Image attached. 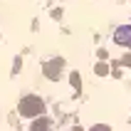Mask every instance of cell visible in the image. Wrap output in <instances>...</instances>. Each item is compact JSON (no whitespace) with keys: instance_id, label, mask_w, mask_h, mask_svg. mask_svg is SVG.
<instances>
[{"instance_id":"cell-4","label":"cell","mask_w":131,"mask_h":131,"mask_svg":"<svg viewBox=\"0 0 131 131\" xmlns=\"http://www.w3.org/2000/svg\"><path fill=\"white\" fill-rule=\"evenodd\" d=\"M30 131H50V121H47V119H35V121H32V126H30Z\"/></svg>"},{"instance_id":"cell-8","label":"cell","mask_w":131,"mask_h":131,"mask_svg":"<svg viewBox=\"0 0 131 131\" xmlns=\"http://www.w3.org/2000/svg\"><path fill=\"white\" fill-rule=\"evenodd\" d=\"M124 64H126V67H131V54H126V57H124Z\"/></svg>"},{"instance_id":"cell-3","label":"cell","mask_w":131,"mask_h":131,"mask_svg":"<svg viewBox=\"0 0 131 131\" xmlns=\"http://www.w3.org/2000/svg\"><path fill=\"white\" fill-rule=\"evenodd\" d=\"M119 45H131V25H124V27H119V32L114 35Z\"/></svg>"},{"instance_id":"cell-5","label":"cell","mask_w":131,"mask_h":131,"mask_svg":"<svg viewBox=\"0 0 131 131\" xmlns=\"http://www.w3.org/2000/svg\"><path fill=\"white\" fill-rule=\"evenodd\" d=\"M69 82H72V87H77V89L82 87V77H79V74H77V72H74L72 77H69Z\"/></svg>"},{"instance_id":"cell-6","label":"cell","mask_w":131,"mask_h":131,"mask_svg":"<svg viewBox=\"0 0 131 131\" xmlns=\"http://www.w3.org/2000/svg\"><path fill=\"white\" fill-rule=\"evenodd\" d=\"M94 72H96V74H106V72H109V67H106V64H96Z\"/></svg>"},{"instance_id":"cell-9","label":"cell","mask_w":131,"mask_h":131,"mask_svg":"<svg viewBox=\"0 0 131 131\" xmlns=\"http://www.w3.org/2000/svg\"><path fill=\"white\" fill-rule=\"evenodd\" d=\"M72 131H82V129H72Z\"/></svg>"},{"instance_id":"cell-7","label":"cell","mask_w":131,"mask_h":131,"mask_svg":"<svg viewBox=\"0 0 131 131\" xmlns=\"http://www.w3.org/2000/svg\"><path fill=\"white\" fill-rule=\"evenodd\" d=\"M92 131H111L106 124H96V126H92Z\"/></svg>"},{"instance_id":"cell-1","label":"cell","mask_w":131,"mask_h":131,"mask_svg":"<svg viewBox=\"0 0 131 131\" xmlns=\"http://www.w3.org/2000/svg\"><path fill=\"white\" fill-rule=\"evenodd\" d=\"M17 111H20L22 116H42V111H45V102L40 99V96H35V94L22 96L20 104H17Z\"/></svg>"},{"instance_id":"cell-2","label":"cell","mask_w":131,"mask_h":131,"mask_svg":"<svg viewBox=\"0 0 131 131\" xmlns=\"http://www.w3.org/2000/svg\"><path fill=\"white\" fill-rule=\"evenodd\" d=\"M62 67H64V59H62V57L47 62V64H45V77H47V79H52V82H57L59 77H62Z\"/></svg>"}]
</instances>
